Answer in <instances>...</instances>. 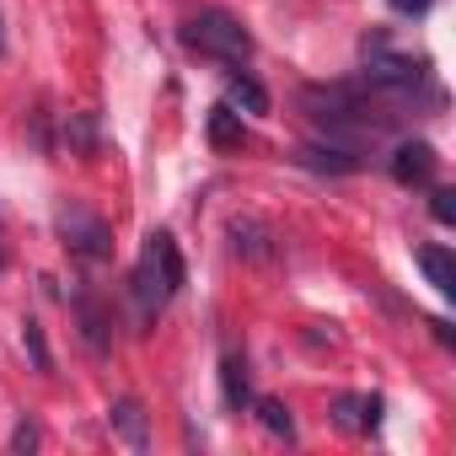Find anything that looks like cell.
<instances>
[{
	"label": "cell",
	"instance_id": "5bb4252c",
	"mask_svg": "<svg viewBox=\"0 0 456 456\" xmlns=\"http://www.w3.org/2000/svg\"><path fill=\"white\" fill-rule=\"evenodd\" d=\"M253 408H258V424H264L269 435H280V440H296V419H290V408H285L280 397H258Z\"/></svg>",
	"mask_w": 456,
	"mask_h": 456
},
{
	"label": "cell",
	"instance_id": "ac0fdd59",
	"mask_svg": "<svg viewBox=\"0 0 456 456\" xmlns=\"http://www.w3.org/2000/svg\"><path fill=\"white\" fill-rule=\"evenodd\" d=\"M12 451H22V456H28V451H38V424H28V419H22V424L12 429Z\"/></svg>",
	"mask_w": 456,
	"mask_h": 456
},
{
	"label": "cell",
	"instance_id": "9c48e42d",
	"mask_svg": "<svg viewBox=\"0 0 456 456\" xmlns=\"http://www.w3.org/2000/svg\"><path fill=\"white\" fill-rule=\"evenodd\" d=\"M108 429H113L129 451H151V419H145L140 397H118V403L108 408Z\"/></svg>",
	"mask_w": 456,
	"mask_h": 456
},
{
	"label": "cell",
	"instance_id": "8fae6325",
	"mask_svg": "<svg viewBox=\"0 0 456 456\" xmlns=\"http://www.w3.org/2000/svg\"><path fill=\"white\" fill-rule=\"evenodd\" d=\"M413 258H419L424 280L435 285V296H445V301H451V296H456V258H451V248H440V242H424Z\"/></svg>",
	"mask_w": 456,
	"mask_h": 456
},
{
	"label": "cell",
	"instance_id": "30bf717a",
	"mask_svg": "<svg viewBox=\"0 0 456 456\" xmlns=\"http://www.w3.org/2000/svg\"><path fill=\"white\" fill-rule=\"evenodd\" d=\"M220 397L232 413H248L253 408V376H248V360L242 354H225L220 360Z\"/></svg>",
	"mask_w": 456,
	"mask_h": 456
},
{
	"label": "cell",
	"instance_id": "ba28073f",
	"mask_svg": "<svg viewBox=\"0 0 456 456\" xmlns=\"http://www.w3.org/2000/svg\"><path fill=\"white\" fill-rule=\"evenodd\" d=\"M381 408H387V403H381L376 392H370V397H365V392H338V397H333V424L370 435V429L381 424Z\"/></svg>",
	"mask_w": 456,
	"mask_h": 456
},
{
	"label": "cell",
	"instance_id": "e0dca14e",
	"mask_svg": "<svg viewBox=\"0 0 456 456\" xmlns=\"http://www.w3.org/2000/svg\"><path fill=\"white\" fill-rule=\"evenodd\" d=\"M429 215H435L440 225H456V188H435V193H429Z\"/></svg>",
	"mask_w": 456,
	"mask_h": 456
},
{
	"label": "cell",
	"instance_id": "8992f818",
	"mask_svg": "<svg viewBox=\"0 0 456 456\" xmlns=\"http://www.w3.org/2000/svg\"><path fill=\"white\" fill-rule=\"evenodd\" d=\"M225 237H232L237 258H248V264H274L280 258V232L269 220H258V215H232Z\"/></svg>",
	"mask_w": 456,
	"mask_h": 456
},
{
	"label": "cell",
	"instance_id": "ffe728a7",
	"mask_svg": "<svg viewBox=\"0 0 456 456\" xmlns=\"http://www.w3.org/2000/svg\"><path fill=\"white\" fill-rule=\"evenodd\" d=\"M0 54H6V33H0Z\"/></svg>",
	"mask_w": 456,
	"mask_h": 456
},
{
	"label": "cell",
	"instance_id": "6da1fadb",
	"mask_svg": "<svg viewBox=\"0 0 456 456\" xmlns=\"http://www.w3.org/2000/svg\"><path fill=\"white\" fill-rule=\"evenodd\" d=\"M188 285V269H183V253L172 242V232H151L145 248H140V264L129 269V296H134V312L151 322L161 317V306Z\"/></svg>",
	"mask_w": 456,
	"mask_h": 456
},
{
	"label": "cell",
	"instance_id": "d6986e66",
	"mask_svg": "<svg viewBox=\"0 0 456 456\" xmlns=\"http://www.w3.org/2000/svg\"><path fill=\"white\" fill-rule=\"evenodd\" d=\"M387 6H392L397 17H424V12L435 6V0H387Z\"/></svg>",
	"mask_w": 456,
	"mask_h": 456
},
{
	"label": "cell",
	"instance_id": "7c38bea8",
	"mask_svg": "<svg viewBox=\"0 0 456 456\" xmlns=\"http://www.w3.org/2000/svg\"><path fill=\"white\" fill-rule=\"evenodd\" d=\"M225 102L242 108V113H269V92H264L248 70H232V76H225Z\"/></svg>",
	"mask_w": 456,
	"mask_h": 456
},
{
	"label": "cell",
	"instance_id": "2e32d148",
	"mask_svg": "<svg viewBox=\"0 0 456 456\" xmlns=\"http://www.w3.org/2000/svg\"><path fill=\"white\" fill-rule=\"evenodd\" d=\"M22 344H28V354H33V365H38V370L49 376V370H54V354H49V338H44V328H38L33 317L22 322Z\"/></svg>",
	"mask_w": 456,
	"mask_h": 456
},
{
	"label": "cell",
	"instance_id": "4fadbf2b",
	"mask_svg": "<svg viewBox=\"0 0 456 456\" xmlns=\"http://www.w3.org/2000/svg\"><path fill=\"white\" fill-rule=\"evenodd\" d=\"M242 134H248V129H242V113H237L232 102H215V108H209V145H215V151L242 145Z\"/></svg>",
	"mask_w": 456,
	"mask_h": 456
},
{
	"label": "cell",
	"instance_id": "5b68a950",
	"mask_svg": "<svg viewBox=\"0 0 456 456\" xmlns=\"http://www.w3.org/2000/svg\"><path fill=\"white\" fill-rule=\"evenodd\" d=\"M387 172H392V183H403V188H429L435 172H440V151H435L429 140H403V145L387 156Z\"/></svg>",
	"mask_w": 456,
	"mask_h": 456
},
{
	"label": "cell",
	"instance_id": "277c9868",
	"mask_svg": "<svg viewBox=\"0 0 456 456\" xmlns=\"http://www.w3.org/2000/svg\"><path fill=\"white\" fill-rule=\"evenodd\" d=\"M296 161L306 172H322V177H354V172H365V151L360 145H338V140H306L296 151Z\"/></svg>",
	"mask_w": 456,
	"mask_h": 456
},
{
	"label": "cell",
	"instance_id": "52a82bcc",
	"mask_svg": "<svg viewBox=\"0 0 456 456\" xmlns=\"http://www.w3.org/2000/svg\"><path fill=\"white\" fill-rule=\"evenodd\" d=\"M76 322H81V338L92 354L113 349V306H102L92 290H76Z\"/></svg>",
	"mask_w": 456,
	"mask_h": 456
},
{
	"label": "cell",
	"instance_id": "9a60e30c",
	"mask_svg": "<svg viewBox=\"0 0 456 456\" xmlns=\"http://www.w3.org/2000/svg\"><path fill=\"white\" fill-rule=\"evenodd\" d=\"M65 140H70L81 156H97V113H70V124H65Z\"/></svg>",
	"mask_w": 456,
	"mask_h": 456
},
{
	"label": "cell",
	"instance_id": "7a4b0ae2",
	"mask_svg": "<svg viewBox=\"0 0 456 456\" xmlns=\"http://www.w3.org/2000/svg\"><path fill=\"white\" fill-rule=\"evenodd\" d=\"M177 38H183V49H193V54H204L215 65H232V70H242L253 60V33L232 12H215V6L199 12V17H188Z\"/></svg>",
	"mask_w": 456,
	"mask_h": 456
},
{
	"label": "cell",
	"instance_id": "3957f363",
	"mask_svg": "<svg viewBox=\"0 0 456 456\" xmlns=\"http://www.w3.org/2000/svg\"><path fill=\"white\" fill-rule=\"evenodd\" d=\"M54 232H60V242H65L76 258H86V264H108V258H113V225H108L97 209H86L81 199H65V204L54 209Z\"/></svg>",
	"mask_w": 456,
	"mask_h": 456
}]
</instances>
